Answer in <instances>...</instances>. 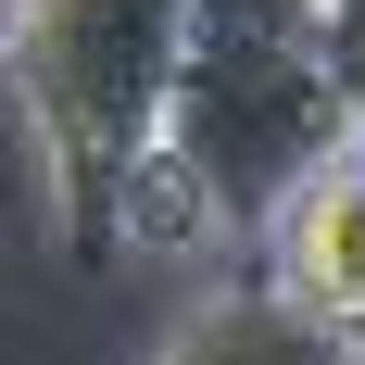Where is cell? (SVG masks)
<instances>
[{
  "label": "cell",
  "instance_id": "obj_1",
  "mask_svg": "<svg viewBox=\"0 0 365 365\" xmlns=\"http://www.w3.org/2000/svg\"><path fill=\"white\" fill-rule=\"evenodd\" d=\"M177 63H189V0H26L0 38V76H13L38 189L76 264L126 252V202L164 151Z\"/></svg>",
  "mask_w": 365,
  "mask_h": 365
},
{
  "label": "cell",
  "instance_id": "obj_2",
  "mask_svg": "<svg viewBox=\"0 0 365 365\" xmlns=\"http://www.w3.org/2000/svg\"><path fill=\"white\" fill-rule=\"evenodd\" d=\"M340 139H353V126H340V101H328L315 38L189 26L164 151H151L139 202H126V252H202V240H240V227L264 240V215H277Z\"/></svg>",
  "mask_w": 365,
  "mask_h": 365
},
{
  "label": "cell",
  "instance_id": "obj_3",
  "mask_svg": "<svg viewBox=\"0 0 365 365\" xmlns=\"http://www.w3.org/2000/svg\"><path fill=\"white\" fill-rule=\"evenodd\" d=\"M264 290L290 302L302 328L365 340V139H340L328 164L264 215Z\"/></svg>",
  "mask_w": 365,
  "mask_h": 365
},
{
  "label": "cell",
  "instance_id": "obj_4",
  "mask_svg": "<svg viewBox=\"0 0 365 365\" xmlns=\"http://www.w3.org/2000/svg\"><path fill=\"white\" fill-rule=\"evenodd\" d=\"M151 365H353V340L302 328L290 302L252 277V290H215V302H202V315H189V328L164 340Z\"/></svg>",
  "mask_w": 365,
  "mask_h": 365
},
{
  "label": "cell",
  "instance_id": "obj_5",
  "mask_svg": "<svg viewBox=\"0 0 365 365\" xmlns=\"http://www.w3.org/2000/svg\"><path fill=\"white\" fill-rule=\"evenodd\" d=\"M315 63H328V101H340V126L365 139V0H328V13H315Z\"/></svg>",
  "mask_w": 365,
  "mask_h": 365
},
{
  "label": "cell",
  "instance_id": "obj_6",
  "mask_svg": "<svg viewBox=\"0 0 365 365\" xmlns=\"http://www.w3.org/2000/svg\"><path fill=\"white\" fill-rule=\"evenodd\" d=\"M328 0H189V26H240V38H315Z\"/></svg>",
  "mask_w": 365,
  "mask_h": 365
},
{
  "label": "cell",
  "instance_id": "obj_7",
  "mask_svg": "<svg viewBox=\"0 0 365 365\" xmlns=\"http://www.w3.org/2000/svg\"><path fill=\"white\" fill-rule=\"evenodd\" d=\"M13 13H26V0H0V38H13Z\"/></svg>",
  "mask_w": 365,
  "mask_h": 365
}]
</instances>
